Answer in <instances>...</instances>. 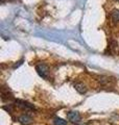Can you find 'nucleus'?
I'll return each instance as SVG.
<instances>
[{
	"label": "nucleus",
	"instance_id": "f257e3e1",
	"mask_svg": "<svg viewBox=\"0 0 119 125\" xmlns=\"http://www.w3.org/2000/svg\"><path fill=\"white\" fill-rule=\"evenodd\" d=\"M36 71L40 76L44 79H48L49 77V69L45 64H38L36 66Z\"/></svg>",
	"mask_w": 119,
	"mask_h": 125
},
{
	"label": "nucleus",
	"instance_id": "f03ea898",
	"mask_svg": "<svg viewBox=\"0 0 119 125\" xmlns=\"http://www.w3.org/2000/svg\"><path fill=\"white\" fill-rule=\"evenodd\" d=\"M67 119H68L70 122L72 123H78L81 121L82 117L79 115V113L76 111H70L67 113Z\"/></svg>",
	"mask_w": 119,
	"mask_h": 125
},
{
	"label": "nucleus",
	"instance_id": "7ed1b4c3",
	"mask_svg": "<svg viewBox=\"0 0 119 125\" xmlns=\"http://www.w3.org/2000/svg\"><path fill=\"white\" fill-rule=\"evenodd\" d=\"M15 103H16V105H17L18 107L22 108V109H25V111H28V109H36L34 104L28 103V102L23 101V100H16Z\"/></svg>",
	"mask_w": 119,
	"mask_h": 125
},
{
	"label": "nucleus",
	"instance_id": "20e7f679",
	"mask_svg": "<svg viewBox=\"0 0 119 125\" xmlns=\"http://www.w3.org/2000/svg\"><path fill=\"white\" fill-rule=\"evenodd\" d=\"M18 121L20 123H21L22 125H28L31 123V121H33V119H31V117H29L28 115H21L19 117Z\"/></svg>",
	"mask_w": 119,
	"mask_h": 125
},
{
	"label": "nucleus",
	"instance_id": "39448f33",
	"mask_svg": "<svg viewBox=\"0 0 119 125\" xmlns=\"http://www.w3.org/2000/svg\"><path fill=\"white\" fill-rule=\"evenodd\" d=\"M74 88L76 90V92L79 94H86L87 93V87L83 83H75Z\"/></svg>",
	"mask_w": 119,
	"mask_h": 125
},
{
	"label": "nucleus",
	"instance_id": "423d86ee",
	"mask_svg": "<svg viewBox=\"0 0 119 125\" xmlns=\"http://www.w3.org/2000/svg\"><path fill=\"white\" fill-rule=\"evenodd\" d=\"M111 18L114 22H119V10H113L111 11Z\"/></svg>",
	"mask_w": 119,
	"mask_h": 125
},
{
	"label": "nucleus",
	"instance_id": "0eeeda50",
	"mask_svg": "<svg viewBox=\"0 0 119 125\" xmlns=\"http://www.w3.org/2000/svg\"><path fill=\"white\" fill-rule=\"evenodd\" d=\"M53 124L54 125H67V121H65L64 119L62 118H59V117H55L53 119Z\"/></svg>",
	"mask_w": 119,
	"mask_h": 125
},
{
	"label": "nucleus",
	"instance_id": "6e6552de",
	"mask_svg": "<svg viewBox=\"0 0 119 125\" xmlns=\"http://www.w3.org/2000/svg\"><path fill=\"white\" fill-rule=\"evenodd\" d=\"M22 64H23V60H22V61H20V62H19V64H16V65L14 66V69H16V68H18V67H19V66H21Z\"/></svg>",
	"mask_w": 119,
	"mask_h": 125
},
{
	"label": "nucleus",
	"instance_id": "1a4fd4ad",
	"mask_svg": "<svg viewBox=\"0 0 119 125\" xmlns=\"http://www.w3.org/2000/svg\"><path fill=\"white\" fill-rule=\"evenodd\" d=\"M117 1H119V0H117Z\"/></svg>",
	"mask_w": 119,
	"mask_h": 125
}]
</instances>
